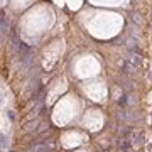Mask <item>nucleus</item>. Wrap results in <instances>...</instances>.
<instances>
[{
  "mask_svg": "<svg viewBox=\"0 0 152 152\" xmlns=\"http://www.w3.org/2000/svg\"><path fill=\"white\" fill-rule=\"evenodd\" d=\"M151 117H152V113H151Z\"/></svg>",
  "mask_w": 152,
  "mask_h": 152,
  "instance_id": "obj_3",
  "label": "nucleus"
},
{
  "mask_svg": "<svg viewBox=\"0 0 152 152\" xmlns=\"http://www.w3.org/2000/svg\"><path fill=\"white\" fill-rule=\"evenodd\" d=\"M140 66H142V58L139 54H134V56H129V58L124 61V68H122V69H124L125 73H135V71H139Z\"/></svg>",
  "mask_w": 152,
  "mask_h": 152,
  "instance_id": "obj_1",
  "label": "nucleus"
},
{
  "mask_svg": "<svg viewBox=\"0 0 152 152\" xmlns=\"http://www.w3.org/2000/svg\"><path fill=\"white\" fill-rule=\"evenodd\" d=\"M5 145H7V137L5 134H2V151H5Z\"/></svg>",
  "mask_w": 152,
  "mask_h": 152,
  "instance_id": "obj_2",
  "label": "nucleus"
}]
</instances>
